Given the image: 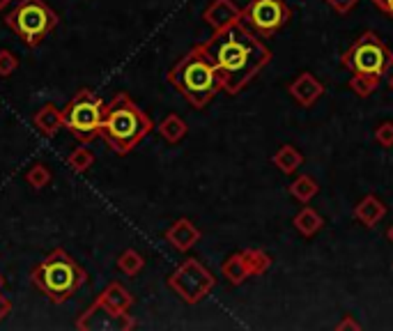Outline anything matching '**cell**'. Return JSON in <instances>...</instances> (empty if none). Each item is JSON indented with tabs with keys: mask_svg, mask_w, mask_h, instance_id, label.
<instances>
[{
	"mask_svg": "<svg viewBox=\"0 0 393 331\" xmlns=\"http://www.w3.org/2000/svg\"><path fill=\"white\" fill-rule=\"evenodd\" d=\"M143 267H145L143 255L138 251H133V248H127V251L120 253V258H118V269L127 276H136Z\"/></svg>",
	"mask_w": 393,
	"mask_h": 331,
	"instance_id": "cell-23",
	"label": "cell"
},
{
	"mask_svg": "<svg viewBox=\"0 0 393 331\" xmlns=\"http://www.w3.org/2000/svg\"><path fill=\"white\" fill-rule=\"evenodd\" d=\"M165 78L193 108H205L223 88L221 69L207 56L203 44H195L189 54H184Z\"/></svg>",
	"mask_w": 393,
	"mask_h": 331,
	"instance_id": "cell-2",
	"label": "cell"
},
{
	"mask_svg": "<svg viewBox=\"0 0 393 331\" xmlns=\"http://www.w3.org/2000/svg\"><path fill=\"white\" fill-rule=\"evenodd\" d=\"M382 78L379 76H361V74H352V78L347 81V88L354 92L357 97L366 99L370 97L372 92H375L379 88Z\"/></svg>",
	"mask_w": 393,
	"mask_h": 331,
	"instance_id": "cell-22",
	"label": "cell"
},
{
	"mask_svg": "<svg viewBox=\"0 0 393 331\" xmlns=\"http://www.w3.org/2000/svg\"><path fill=\"white\" fill-rule=\"evenodd\" d=\"M375 141L382 148H393V122H382L375 129Z\"/></svg>",
	"mask_w": 393,
	"mask_h": 331,
	"instance_id": "cell-27",
	"label": "cell"
},
{
	"mask_svg": "<svg viewBox=\"0 0 393 331\" xmlns=\"http://www.w3.org/2000/svg\"><path fill=\"white\" fill-rule=\"evenodd\" d=\"M292 223H295V228H297L299 235L313 237V235H317L320 230H322L325 219L313 210V207H302V210H299V212L295 214Z\"/></svg>",
	"mask_w": 393,
	"mask_h": 331,
	"instance_id": "cell-18",
	"label": "cell"
},
{
	"mask_svg": "<svg viewBox=\"0 0 393 331\" xmlns=\"http://www.w3.org/2000/svg\"><path fill=\"white\" fill-rule=\"evenodd\" d=\"M214 285H216L214 274L200 260H195V258L184 260L168 276V287L182 299L184 304H191V306L200 304L205 297H210Z\"/></svg>",
	"mask_w": 393,
	"mask_h": 331,
	"instance_id": "cell-8",
	"label": "cell"
},
{
	"mask_svg": "<svg viewBox=\"0 0 393 331\" xmlns=\"http://www.w3.org/2000/svg\"><path fill=\"white\" fill-rule=\"evenodd\" d=\"M95 302L99 306H103L106 310H111L113 315H129L133 297H131V292L122 283L113 281V283H108L106 287L101 290V295L95 299Z\"/></svg>",
	"mask_w": 393,
	"mask_h": 331,
	"instance_id": "cell-13",
	"label": "cell"
},
{
	"mask_svg": "<svg viewBox=\"0 0 393 331\" xmlns=\"http://www.w3.org/2000/svg\"><path fill=\"white\" fill-rule=\"evenodd\" d=\"M30 278L49 297L51 304H65L86 283L88 274L65 248H56L33 269Z\"/></svg>",
	"mask_w": 393,
	"mask_h": 331,
	"instance_id": "cell-4",
	"label": "cell"
},
{
	"mask_svg": "<svg viewBox=\"0 0 393 331\" xmlns=\"http://www.w3.org/2000/svg\"><path fill=\"white\" fill-rule=\"evenodd\" d=\"M152 131V120L148 113L133 101L127 92H118L106 103V118L101 124V138L108 148L124 157Z\"/></svg>",
	"mask_w": 393,
	"mask_h": 331,
	"instance_id": "cell-3",
	"label": "cell"
},
{
	"mask_svg": "<svg viewBox=\"0 0 393 331\" xmlns=\"http://www.w3.org/2000/svg\"><path fill=\"white\" fill-rule=\"evenodd\" d=\"M221 274L230 285H242L246 278H251V272H248L242 251L230 253L225 258V260L221 263Z\"/></svg>",
	"mask_w": 393,
	"mask_h": 331,
	"instance_id": "cell-17",
	"label": "cell"
},
{
	"mask_svg": "<svg viewBox=\"0 0 393 331\" xmlns=\"http://www.w3.org/2000/svg\"><path fill=\"white\" fill-rule=\"evenodd\" d=\"M272 163H274L276 168L281 170L283 175H295L299 168H302L304 154L299 152L292 143H285V145H281V148H278V150L274 152Z\"/></svg>",
	"mask_w": 393,
	"mask_h": 331,
	"instance_id": "cell-16",
	"label": "cell"
},
{
	"mask_svg": "<svg viewBox=\"0 0 393 331\" xmlns=\"http://www.w3.org/2000/svg\"><path fill=\"white\" fill-rule=\"evenodd\" d=\"M372 5H375L379 12H384L387 16L393 19V0H370Z\"/></svg>",
	"mask_w": 393,
	"mask_h": 331,
	"instance_id": "cell-30",
	"label": "cell"
},
{
	"mask_svg": "<svg viewBox=\"0 0 393 331\" xmlns=\"http://www.w3.org/2000/svg\"><path fill=\"white\" fill-rule=\"evenodd\" d=\"M325 3L334 9L336 14H347V12H352V9L357 7V3L359 0H325Z\"/></svg>",
	"mask_w": 393,
	"mask_h": 331,
	"instance_id": "cell-28",
	"label": "cell"
},
{
	"mask_svg": "<svg viewBox=\"0 0 393 331\" xmlns=\"http://www.w3.org/2000/svg\"><path fill=\"white\" fill-rule=\"evenodd\" d=\"M290 16H292V9L287 7L285 0H251L242 9V21L262 39L285 28Z\"/></svg>",
	"mask_w": 393,
	"mask_h": 331,
	"instance_id": "cell-9",
	"label": "cell"
},
{
	"mask_svg": "<svg viewBox=\"0 0 393 331\" xmlns=\"http://www.w3.org/2000/svg\"><path fill=\"white\" fill-rule=\"evenodd\" d=\"M33 124L44 133V136H56V133L65 127V118H62V108H58L56 103H44L35 116H33Z\"/></svg>",
	"mask_w": 393,
	"mask_h": 331,
	"instance_id": "cell-15",
	"label": "cell"
},
{
	"mask_svg": "<svg viewBox=\"0 0 393 331\" xmlns=\"http://www.w3.org/2000/svg\"><path fill=\"white\" fill-rule=\"evenodd\" d=\"M157 131H159V136H161L165 143L175 145V143H180V141L186 136V131H189V127H186V122H184L180 116H175V113H170V116H165V118L159 122Z\"/></svg>",
	"mask_w": 393,
	"mask_h": 331,
	"instance_id": "cell-20",
	"label": "cell"
},
{
	"mask_svg": "<svg viewBox=\"0 0 393 331\" xmlns=\"http://www.w3.org/2000/svg\"><path fill=\"white\" fill-rule=\"evenodd\" d=\"M384 216H387V205L372 193L361 198L359 205L354 207V219L364 228H375Z\"/></svg>",
	"mask_w": 393,
	"mask_h": 331,
	"instance_id": "cell-14",
	"label": "cell"
},
{
	"mask_svg": "<svg viewBox=\"0 0 393 331\" xmlns=\"http://www.w3.org/2000/svg\"><path fill=\"white\" fill-rule=\"evenodd\" d=\"M336 329L338 331H347V329H352V331H357V329H361V325L357 322V320L354 317H352V315H345L343 320H340V322L336 325Z\"/></svg>",
	"mask_w": 393,
	"mask_h": 331,
	"instance_id": "cell-29",
	"label": "cell"
},
{
	"mask_svg": "<svg viewBox=\"0 0 393 331\" xmlns=\"http://www.w3.org/2000/svg\"><path fill=\"white\" fill-rule=\"evenodd\" d=\"M163 237H165V242L175 248V251L186 253V251H191V248L200 242L203 233L198 230V228H195V223L191 219H178L168 228V230H165Z\"/></svg>",
	"mask_w": 393,
	"mask_h": 331,
	"instance_id": "cell-12",
	"label": "cell"
},
{
	"mask_svg": "<svg viewBox=\"0 0 393 331\" xmlns=\"http://www.w3.org/2000/svg\"><path fill=\"white\" fill-rule=\"evenodd\" d=\"M26 182L33 186V189H44V186L51 182V170L44 163H33L26 173Z\"/></svg>",
	"mask_w": 393,
	"mask_h": 331,
	"instance_id": "cell-25",
	"label": "cell"
},
{
	"mask_svg": "<svg viewBox=\"0 0 393 331\" xmlns=\"http://www.w3.org/2000/svg\"><path fill=\"white\" fill-rule=\"evenodd\" d=\"M203 21L214 33H219V30H225L228 26L242 21V7H237L235 0H212V3L205 7Z\"/></svg>",
	"mask_w": 393,
	"mask_h": 331,
	"instance_id": "cell-11",
	"label": "cell"
},
{
	"mask_svg": "<svg viewBox=\"0 0 393 331\" xmlns=\"http://www.w3.org/2000/svg\"><path fill=\"white\" fill-rule=\"evenodd\" d=\"M9 3H12V0H0V12H3V9H5Z\"/></svg>",
	"mask_w": 393,
	"mask_h": 331,
	"instance_id": "cell-33",
	"label": "cell"
},
{
	"mask_svg": "<svg viewBox=\"0 0 393 331\" xmlns=\"http://www.w3.org/2000/svg\"><path fill=\"white\" fill-rule=\"evenodd\" d=\"M340 65L349 69L352 74L361 76H379L384 78L393 67V51L384 44V39L372 30L361 33L352 46L340 58Z\"/></svg>",
	"mask_w": 393,
	"mask_h": 331,
	"instance_id": "cell-5",
	"label": "cell"
},
{
	"mask_svg": "<svg viewBox=\"0 0 393 331\" xmlns=\"http://www.w3.org/2000/svg\"><path fill=\"white\" fill-rule=\"evenodd\" d=\"M287 95L292 97L302 108H310L313 103L325 95V86L313 71H302L287 86Z\"/></svg>",
	"mask_w": 393,
	"mask_h": 331,
	"instance_id": "cell-10",
	"label": "cell"
},
{
	"mask_svg": "<svg viewBox=\"0 0 393 331\" xmlns=\"http://www.w3.org/2000/svg\"><path fill=\"white\" fill-rule=\"evenodd\" d=\"M387 83H389V90H391V92H393V74H391V76H389V81H387Z\"/></svg>",
	"mask_w": 393,
	"mask_h": 331,
	"instance_id": "cell-34",
	"label": "cell"
},
{
	"mask_svg": "<svg viewBox=\"0 0 393 331\" xmlns=\"http://www.w3.org/2000/svg\"><path fill=\"white\" fill-rule=\"evenodd\" d=\"M92 163H95V154H92V152L86 148V143H83L81 148H76V150L67 157V166H69L71 170H76V173H86V170H90Z\"/></svg>",
	"mask_w": 393,
	"mask_h": 331,
	"instance_id": "cell-24",
	"label": "cell"
},
{
	"mask_svg": "<svg viewBox=\"0 0 393 331\" xmlns=\"http://www.w3.org/2000/svg\"><path fill=\"white\" fill-rule=\"evenodd\" d=\"M203 49L207 51L216 67L223 74V92L225 95H240V92L251 83L260 69H265L272 62V51L257 37L244 21L228 26L225 30L214 33L207 41H203Z\"/></svg>",
	"mask_w": 393,
	"mask_h": 331,
	"instance_id": "cell-1",
	"label": "cell"
},
{
	"mask_svg": "<svg viewBox=\"0 0 393 331\" xmlns=\"http://www.w3.org/2000/svg\"><path fill=\"white\" fill-rule=\"evenodd\" d=\"M287 191H290V195H292V198H295L297 203L308 205V203L317 195L320 184H317L313 178H310V175H297V178H295L292 182H290Z\"/></svg>",
	"mask_w": 393,
	"mask_h": 331,
	"instance_id": "cell-19",
	"label": "cell"
},
{
	"mask_svg": "<svg viewBox=\"0 0 393 331\" xmlns=\"http://www.w3.org/2000/svg\"><path fill=\"white\" fill-rule=\"evenodd\" d=\"M0 285H3V276H0Z\"/></svg>",
	"mask_w": 393,
	"mask_h": 331,
	"instance_id": "cell-35",
	"label": "cell"
},
{
	"mask_svg": "<svg viewBox=\"0 0 393 331\" xmlns=\"http://www.w3.org/2000/svg\"><path fill=\"white\" fill-rule=\"evenodd\" d=\"M242 255L251 276H262L265 272H269V267H272V255L262 251V248H246V251H242Z\"/></svg>",
	"mask_w": 393,
	"mask_h": 331,
	"instance_id": "cell-21",
	"label": "cell"
},
{
	"mask_svg": "<svg viewBox=\"0 0 393 331\" xmlns=\"http://www.w3.org/2000/svg\"><path fill=\"white\" fill-rule=\"evenodd\" d=\"M9 310H12V302H9V299L0 292V322H3V320L9 315Z\"/></svg>",
	"mask_w": 393,
	"mask_h": 331,
	"instance_id": "cell-31",
	"label": "cell"
},
{
	"mask_svg": "<svg viewBox=\"0 0 393 331\" xmlns=\"http://www.w3.org/2000/svg\"><path fill=\"white\" fill-rule=\"evenodd\" d=\"M5 24L28 46H37L58 26V14L44 0H21L12 12L7 14Z\"/></svg>",
	"mask_w": 393,
	"mask_h": 331,
	"instance_id": "cell-7",
	"label": "cell"
},
{
	"mask_svg": "<svg viewBox=\"0 0 393 331\" xmlns=\"http://www.w3.org/2000/svg\"><path fill=\"white\" fill-rule=\"evenodd\" d=\"M387 240L393 244V225H389V230H387Z\"/></svg>",
	"mask_w": 393,
	"mask_h": 331,
	"instance_id": "cell-32",
	"label": "cell"
},
{
	"mask_svg": "<svg viewBox=\"0 0 393 331\" xmlns=\"http://www.w3.org/2000/svg\"><path fill=\"white\" fill-rule=\"evenodd\" d=\"M65 127L71 131L78 143H92L101 136V124L106 118V103L101 101L99 95H95L88 88H81L69 103L62 108Z\"/></svg>",
	"mask_w": 393,
	"mask_h": 331,
	"instance_id": "cell-6",
	"label": "cell"
},
{
	"mask_svg": "<svg viewBox=\"0 0 393 331\" xmlns=\"http://www.w3.org/2000/svg\"><path fill=\"white\" fill-rule=\"evenodd\" d=\"M16 69H19V60L12 51L7 49L0 51V76H12Z\"/></svg>",
	"mask_w": 393,
	"mask_h": 331,
	"instance_id": "cell-26",
	"label": "cell"
}]
</instances>
